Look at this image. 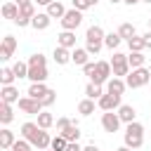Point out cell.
Listing matches in <instances>:
<instances>
[{
	"instance_id": "cell-14",
	"label": "cell",
	"mask_w": 151,
	"mask_h": 151,
	"mask_svg": "<svg viewBox=\"0 0 151 151\" xmlns=\"http://www.w3.org/2000/svg\"><path fill=\"white\" fill-rule=\"evenodd\" d=\"M57 45L66 50H76V31H61L57 35Z\"/></svg>"
},
{
	"instance_id": "cell-6",
	"label": "cell",
	"mask_w": 151,
	"mask_h": 151,
	"mask_svg": "<svg viewBox=\"0 0 151 151\" xmlns=\"http://www.w3.org/2000/svg\"><path fill=\"white\" fill-rule=\"evenodd\" d=\"M111 68H113V76L116 78H127L130 76V61H127V54H123V52H113V57H111Z\"/></svg>"
},
{
	"instance_id": "cell-39",
	"label": "cell",
	"mask_w": 151,
	"mask_h": 151,
	"mask_svg": "<svg viewBox=\"0 0 151 151\" xmlns=\"http://www.w3.org/2000/svg\"><path fill=\"white\" fill-rule=\"evenodd\" d=\"M94 68H97V61H87V64L83 66V73H85L87 78H92V73H94Z\"/></svg>"
},
{
	"instance_id": "cell-12",
	"label": "cell",
	"mask_w": 151,
	"mask_h": 151,
	"mask_svg": "<svg viewBox=\"0 0 151 151\" xmlns=\"http://www.w3.org/2000/svg\"><path fill=\"white\" fill-rule=\"evenodd\" d=\"M14 50H17V38H14V35H5V38H2V45H0V59H2V61L12 59Z\"/></svg>"
},
{
	"instance_id": "cell-33",
	"label": "cell",
	"mask_w": 151,
	"mask_h": 151,
	"mask_svg": "<svg viewBox=\"0 0 151 151\" xmlns=\"http://www.w3.org/2000/svg\"><path fill=\"white\" fill-rule=\"evenodd\" d=\"M38 125H40L42 130H50V127L54 125V116H52L50 111H42V113H38Z\"/></svg>"
},
{
	"instance_id": "cell-52",
	"label": "cell",
	"mask_w": 151,
	"mask_h": 151,
	"mask_svg": "<svg viewBox=\"0 0 151 151\" xmlns=\"http://www.w3.org/2000/svg\"><path fill=\"white\" fill-rule=\"evenodd\" d=\"M149 71H151V64H149Z\"/></svg>"
},
{
	"instance_id": "cell-54",
	"label": "cell",
	"mask_w": 151,
	"mask_h": 151,
	"mask_svg": "<svg viewBox=\"0 0 151 151\" xmlns=\"http://www.w3.org/2000/svg\"><path fill=\"white\" fill-rule=\"evenodd\" d=\"M149 85H151V83H149Z\"/></svg>"
},
{
	"instance_id": "cell-40",
	"label": "cell",
	"mask_w": 151,
	"mask_h": 151,
	"mask_svg": "<svg viewBox=\"0 0 151 151\" xmlns=\"http://www.w3.org/2000/svg\"><path fill=\"white\" fill-rule=\"evenodd\" d=\"M71 123H73V120H71V118H57V130H59V132H61V130H64V127H68V125H71Z\"/></svg>"
},
{
	"instance_id": "cell-26",
	"label": "cell",
	"mask_w": 151,
	"mask_h": 151,
	"mask_svg": "<svg viewBox=\"0 0 151 151\" xmlns=\"http://www.w3.org/2000/svg\"><path fill=\"white\" fill-rule=\"evenodd\" d=\"M118 35H120L123 40H130V38H134V35H137V28H134V24H130V21H123V24L118 26Z\"/></svg>"
},
{
	"instance_id": "cell-11",
	"label": "cell",
	"mask_w": 151,
	"mask_h": 151,
	"mask_svg": "<svg viewBox=\"0 0 151 151\" xmlns=\"http://www.w3.org/2000/svg\"><path fill=\"white\" fill-rule=\"evenodd\" d=\"M101 127H104L106 132H118V127H120V118H118V113H113V111H104V113H101Z\"/></svg>"
},
{
	"instance_id": "cell-48",
	"label": "cell",
	"mask_w": 151,
	"mask_h": 151,
	"mask_svg": "<svg viewBox=\"0 0 151 151\" xmlns=\"http://www.w3.org/2000/svg\"><path fill=\"white\" fill-rule=\"evenodd\" d=\"M87 2H90V5H92V7H94V5H97V2H99V0H87Z\"/></svg>"
},
{
	"instance_id": "cell-3",
	"label": "cell",
	"mask_w": 151,
	"mask_h": 151,
	"mask_svg": "<svg viewBox=\"0 0 151 151\" xmlns=\"http://www.w3.org/2000/svg\"><path fill=\"white\" fill-rule=\"evenodd\" d=\"M104 38H106V33H104V28L101 26H90L87 28V33H85V50L90 52V57L94 54H99L101 52V47H104Z\"/></svg>"
},
{
	"instance_id": "cell-4",
	"label": "cell",
	"mask_w": 151,
	"mask_h": 151,
	"mask_svg": "<svg viewBox=\"0 0 151 151\" xmlns=\"http://www.w3.org/2000/svg\"><path fill=\"white\" fill-rule=\"evenodd\" d=\"M123 139H125V146H130L132 151H134V149H142V144H144V125L137 123V120L130 123V125H125Z\"/></svg>"
},
{
	"instance_id": "cell-34",
	"label": "cell",
	"mask_w": 151,
	"mask_h": 151,
	"mask_svg": "<svg viewBox=\"0 0 151 151\" xmlns=\"http://www.w3.org/2000/svg\"><path fill=\"white\" fill-rule=\"evenodd\" d=\"M12 71H14L17 80H21V78H28V61H17V64L12 66Z\"/></svg>"
},
{
	"instance_id": "cell-13",
	"label": "cell",
	"mask_w": 151,
	"mask_h": 151,
	"mask_svg": "<svg viewBox=\"0 0 151 151\" xmlns=\"http://www.w3.org/2000/svg\"><path fill=\"white\" fill-rule=\"evenodd\" d=\"M19 87H14V85H5L2 90H0V101H5V104H19Z\"/></svg>"
},
{
	"instance_id": "cell-17",
	"label": "cell",
	"mask_w": 151,
	"mask_h": 151,
	"mask_svg": "<svg viewBox=\"0 0 151 151\" xmlns=\"http://www.w3.org/2000/svg\"><path fill=\"white\" fill-rule=\"evenodd\" d=\"M50 24H52V17H50L47 12H38V14L33 17V21H31V26H33L35 31H45V28H50Z\"/></svg>"
},
{
	"instance_id": "cell-47",
	"label": "cell",
	"mask_w": 151,
	"mask_h": 151,
	"mask_svg": "<svg viewBox=\"0 0 151 151\" xmlns=\"http://www.w3.org/2000/svg\"><path fill=\"white\" fill-rule=\"evenodd\" d=\"M116 151H132V149H130V146H125V144H123V146H118V149H116Z\"/></svg>"
},
{
	"instance_id": "cell-16",
	"label": "cell",
	"mask_w": 151,
	"mask_h": 151,
	"mask_svg": "<svg viewBox=\"0 0 151 151\" xmlns=\"http://www.w3.org/2000/svg\"><path fill=\"white\" fill-rule=\"evenodd\" d=\"M127 90V83H125V78H111L109 83H106V92H111V94H120L123 97V92Z\"/></svg>"
},
{
	"instance_id": "cell-5",
	"label": "cell",
	"mask_w": 151,
	"mask_h": 151,
	"mask_svg": "<svg viewBox=\"0 0 151 151\" xmlns=\"http://www.w3.org/2000/svg\"><path fill=\"white\" fill-rule=\"evenodd\" d=\"M125 83H127V87H132V90L149 85V83H151V71H149V66H142V68H132V71H130V76L125 78Z\"/></svg>"
},
{
	"instance_id": "cell-45",
	"label": "cell",
	"mask_w": 151,
	"mask_h": 151,
	"mask_svg": "<svg viewBox=\"0 0 151 151\" xmlns=\"http://www.w3.org/2000/svg\"><path fill=\"white\" fill-rule=\"evenodd\" d=\"M14 2H17L19 7H24V5H28V2H33V0H14Z\"/></svg>"
},
{
	"instance_id": "cell-38",
	"label": "cell",
	"mask_w": 151,
	"mask_h": 151,
	"mask_svg": "<svg viewBox=\"0 0 151 151\" xmlns=\"http://www.w3.org/2000/svg\"><path fill=\"white\" fill-rule=\"evenodd\" d=\"M71 5H73V9H78V12H85V9L92 7L87 0H71Z\"/></svg>"
},
{
	"instance_id": "cell-9",
	"label": "cell",
	"mask_w": 151,
	"mask_h": 151,
	"mask_svg": "<svg viewBox=\"0 0 151 151\" xmlns=\"http://www.w3.org/2000/svg\"><path fill=\"white\" fill-rule=\"evenodd\" d=\"M83 24V12H78V9H66V14H64V19H61V28L64 31H76L78 26Z\"/></svg>"
},
{
	"instance_id": "cell-25",
	"label": "cell",
	"mask_w": 151,
	"mask_h": 151,
	"mask_svg": "<svg viewBox=\"0 0 151 151\" xmlns=\"http://www.w3.org/2000/svg\"><path fill=\"white\" fill-rule=\"evenodd\" d=\"M12 120H14V111H12V104H5V101H0V123L7 127Z\"/></svg>"
},
{
	"instance_id": "cell-2",
	"label": "cell",
	"mask_w": 151,
	"mask_h": 151,
	"mask_svg": "<svg viewBox=\"0 0 151 151\" xmlns=\"http://www.w3.org/2000/svg\"><path fill=\"white\" fill-rule=\"evenodd\" d=\"M47 57L35 52L28 57V80L31 83H45L47 80Z\"/></svg>"
},
{
	"instance_id": "cell-44",
	"label": "cell",
	"mask_w": 151,
	"mask_h": 151,
	"mask_svg": "<svg viewBox=\"0 0 151 151\" xmlns=\"http://www.w3.org/2000/svg\"><path fill=\"white\" fill-rule=\"evenodd\" d=\"M33 2H38V5H42V7H50L54 0H33Z\"/></svg>"
},
{
	"instance_id": "cell-7",
	"label": "cell",
	"mask_w": 151,
	"mask_h": 151,
	"mask_svg": "<svg viewBox=\"0 0 151 151\" xmlns=\"http://www.w3.org/2000/svg\"><path fill=\"white\" fill-rule=\"evenodd\" d=\"M111 76H113L111 61H97V68H94L90 83H94V85H106V83L111 80Z\"/></svg>"
},
{
	"instance_id": "cell-35",
	"label": "cell",
	"mask_w": 151,
	"mask_h": 151,
	"mask_svg": "<svg viewBox=\"0 0 151 151\" xmlns=\"http://www.w3.org/2000/svg\"><path fill=\"white\" fill-rule=\"evenodd\" d=\"M66 146H68V142L61 137V134H57V137H52V151H66Z\"/></svg>"
},
{
	"instance_id": "cell-29",
	"label": "cell",
	"mask_w": 151,
	"mask_h": 151,
	"mask_svg": "<svg viewBox=\"0 0 151 151\" xmlns=\"http://www.w3.org/2000/svg\"><path fill=\"white\" fill-rule=\"evenodd\" d=\"M120 42H123V38L118 35V31H116V33H106V38H104V47H109V50H113V52L118 50Z\"/></svg>"
},
{
	"instance_id": "cell-53",
	"label": "cell",
	"mask_w": 151,
	"mask_h": 151,
	"mask_svg": "<svg viewBox=\"0 0 151 151\" xmlns=\"http://www.w3.org/2000/svg\"><path fill=\"white\" fill-rule=\"evenodd\" d=\"M45 151H52V149H45Z\"/></svg>"
},
{
	"instance_id": "cell-46",
	"label": "cell",
	"mask_w": 151,
	"mask_h": 151,
	"mask_svg": "<svg viewBox=\"0 0 151 151\" xmlns=\"http://www.w3.org/2000/svg\"><path fill=\"white\" fill-rule=\"evenodd\" d=\"M123 2H125V5H130V7H132V5H137V2H142V0H123Z\"/></svg>"
},
{
	"instance_id": "cell-49",
	"label": "cell",
	"mask_w": 151,
	"mask_h": 151,
	"mask_svg": "<svg viewBox=\"0 0 151 151\" xmlns=\"http://www.w3.org/2000/svg\"><path fill=\"white\" fill-rule=\"evenodd\" d=\"M109 2H111V5H118V2H123V0H109Z\"/></svg>"
},
{
	"instance_id": "cell-23",
	"label": "cell",
	"mask_w": 151,
	"mask_h": 151,
	"mask_svg": "<svg viewBox=\"0 0 151 151\" xmlns=\"http://www.w3.org/2000/svg\"><path fill=\"white\" fill-rule=\"evenodd\" d=\"M59 134H61L66 142H78V139H80V125H78V123H71V125L64 127Z\"/></svg>"
},
{
	"instance_id": "cell-20",
	"label": "cell",
	"mask_w": 151,
	"mask_h": 151,
	"mask_svg": "<svg viewBox=\"0 0 151 151\" xmlns=\"http://www.w3.org/2000/svg\"><path fill=\"white\" fill-rule=\"evenodd\" d=\"M2 19H9V21H17V17H19V5L14 2V0H9V2H5L2 5Z\"/></svg>"
},
{
	"instance_id": "cell-43",
	"label": "cell",
	"mask_w": 151,
	"mask_h": 151,
	"mask_svg": "<svg viewBox=\"0 0 151 151\" xmlns=\"http://www.w3.org/2000/svg\"><path fill=\"white\" fill-rule=\"evenodd\" d=\"M83 151H99V146L97 144H87V146H83Z\"/></svg>"
},
{
	"instance_id": "cell-27",
	"label": "cell",
	"mask_w": 151,
	"mask_h": 151,
	"mask_svg": "<svg viewBox=\"0 0 151 151\" xmlns=\"http://www.w3.org/2000/svg\"><path fill=\"white\" fill-rule=\"evenodd\" d=\"M127 61H130V68H142L146 64V57H144V52H130Z\"/></svg>"
},
{
	"instance_id": "cell-28",
	"label": "cell",
	"mask_w": 151,
	"mask_h": 151,
	"mask_svg": "<svg viewBox=\"0 0 151 151\" xmlns=\"http://www.w3.org/2000/svg\"><path fill=\"white\" fill-rule=\"evenodd\" d=\"M101 94H104V85H94V83L85 85V97L87 99H99Z\"/></svg>"
},
{
	"instance_id": "cell-21",
	"label": "cell",
	"mask_w": 151,
	"mask_h": 151,
	"mask_svg": "<svg viewBox=\"0 0 151 151\" xmlns=\"http://www.w3.org/2000/svg\"><path fill=\"white\" fill-rule=\"evenodd\" d=\"M71 61H73L76 66H85V64L90 61V52H87L85 47H76V50L71 52Z\"/></svg>"
},
{
	"instance_id": "cell-50",
	"label": "cell",
	"mask_w": 151,
	"mask_h": 151,
	"mask_svg": "<svg viewBox=\"0 0 151 151\" xmlns=\"http://www.w3.org/2000/svg\"><path fill=\"white\" fill-rule=\"evenodd\" d=\"M142 2H149V5H151V0H142Z\"/></svg>"
},
{
	"instance_id": "cell-18",
	"label": "cell",
	"mask_w": 151,
	"mask_h": 151,
	"mask_svg": "<svg viewBox=\"0 0 151 151\" xmlns=\"http://www.w3.org/2000/svg\"><path fill=\"white\" fill-rule=\"evenodd\" d=\"M71 52L73 50H66V47H54V52H52V59L59 64V66H66V64H71Z\"/></svg>"
},
{
	"instance_id": "cell-30",
	"label": "cell",
	"mask_w": 151,
	"mask_h": 151,
	"mask_svg": "<svg viewBox=\"0 0 151 151\" xmlns=\"http://www.w3.org/2000/svg\"><path fill=\"white\" fill-rule=\"evenodd\" d=\"M78 113L80 116H92L94 113V99H80V104H78Z\"/></svg>"
},
{
	"instance_id": "cell-36",
	"label": "cell",
	"mask_w": 151,
	"mask_h": 151,
	"mask_svg": "<svg viewBox=\"0 0 151 151\" xmlns=\"http://www.w3.org/2000/svg\"><path fill=\"white\" fill-rule=\"evenodd\" d=\"M9 151H33V144H31V142H26L24 137H19V139L14 142V146H12Z\"/></svg>"
},
{
	"instance_id": "cell-15",
	"label": "cell",
	"mask_w": 151,
	"mask_h": 151,
	"mask_svg": "<svg viewBox=\"0 0 151 151\" xmlns=\"http://www.w3.org/2000/svg\"><path fill=\"white\" fill-rule=\"evenodd\" d=\"M116 113H118L120 123H125V125H130V123H134V120H137V111H134V106H130V104H123Z\"/></svg>"
},
{
	"instance_id": "cell-8",
	"label": "cell",
	"mask_w": 151,
	"mask_h": 151,
	"mask_svg": "<svg viewBox=\"0 0 151 151\" xmlns=\"http://www.w3.org/2000/svg\"><path fill=\"white\" fill-rule=\"evenodd\" d=\"M19 111H21V113H26V116H38V113H42V111H45V106H42V101H40V99L21 97V99H19Z\"/></svg>"
},
{
	"instance_id": "cell-32",
	"label": "cell",
	"mask_w": 151,
	"mask_h": 151,
	"mask_svg": "<svg viewBox=\"0 0 151 151\" xmlns=\"http://www.w3.org/2000/svg\"><path fill=\"white\" fill-rule=\"evenodd\" d=\"M14 80H17V76H14L12 66H5V68L0 71V83H2V87H5V85H14Z\"/></svg>"
},
{
	"instance_id": "cell-42",
	"label": "cell",
	"mask_w": 151,
	"mask_h": 151,
	"mask_svg": "<svg viewBox=\"0 0 151 151\" xmlns=\"http://www.w3.org/2000/svg\"><path fill=\"white\" fill-rule=\"evenodd\" d=\"M144 45L151 50V31H146V33H144Z\"/></svg>"
},
{
	"instance_id": "cell-24",
	"label": "cell",
	"mask_w": 151,
	"mask_h": 151,
	"mask_svg": "<svg viewBox=\"0 0 151 151\" xmlns=\"http://www.w3.org/2000/svg\"><path fill=\"white\" fill-rule=\"evenodd\" d=\"M45 12H47L52 19H59V21H61V19H64V14H66V7H64L59 0H54L50 7H45Z\"/></svg>"
},
{
	"instance_id": "cell-37",
	"label": "cell",
	"mask_w": 151,
	"mask_h": 151,
	"mask_svg": "<svg viewBox=\"0 0 151 151\" xmlns=\"http://www.w3.org/2000/svg\"><path fill=\"white\" fill-rule=\"evenodd\" d=\"M40 101H42V106H45V109H47V106H52V104L57 101V92H54V90H50V92H47Z\"/></svg>"
},
{
	"instance_id": "cell-51",
	"label": "cell",
	"mask_w": 151,
	"mask_h": 151,
	"mask_svg": "<svg viewBox=\"0 0 151 151\" xmlns=\"http://www.w3.org/2000/svg\"><path fill=\"white\" fill-rule=\"evenodd\" d=\"M149 31H151V19H149Z\"/></svg>"
},
{
	"instance_id": "cell-22",
	"label": "cell",
	"mask_w": 151,
	"mask_h": 151,
	"mask_svg": "<svg viewBox=\"0 0 151 151\" xmlns=\"http://www.w3.org/2000/svg\"><path fill=\"white\" fill-rule=\"evenodd\" d=\"M47 92H50V87H47L45 83H31V87H28L26 97H33V99H42Z\"/></svg>"
},
{
	"instance_id": "cell-41",
	"label": "cell",
	"mask_w": 151,
	"mask_h": 151,
	"mask_svg": "<svg viewBox=\"0 0 151 151\" xmlns=\"http://www.w3.org/2000/svg\"><path fill=\"white\" fill-rule=\"evenodd\" d=\"M66 151H83V146H80L78 142H68V146H66Z\"/></svg>"
},
{
	"instance_id": "cell-31",
	"label": "cell",
	"mask_w": 151,
	"mask_h": 151,
	"mask_svg": "<svg viewBox=\"0 0 151 151\" xmlns=\"http://www.w3.org/2000/svg\"><path fill=\"white\" fill-rule=\"evenodd\" d=\"M127 47H130V52H144V50H146V45H144V35H134V38H130V40H127Z\"/></svg>"
},
{
	"instance_id": "cell-1",
	"label": "cell",
	"mask_w": 151,
	"mask_h": 151,
	"mask_svg": "<svg viewBox=\"0 0 151 151\" xmlns=\"http://www.w3.org/2000/svg\"><path fill=\"white\" fill-rule=\"evenodd\" d=\"M21 137L26 142H31L33 149H38V151H45V149L52 146V134L47 130H42L38 123H24L21 125Z\"/></svg>"
},
{
	"instance_id": "cell-19",
	"label": "cell",
	"mask_w": 151,
	"mask_h": 151,
	"mask_svg": "<svg viewBox=\"0 0 151 151\" xmlns=\"http://www.w3.org/2000/svg\"><path fill=\"white\" fill-rule=\"evenodd\" d=\"M14 142H17L14 132H12L9 127H2V130H0V149H2V151H9V149L14 146Z\"/></svg>"
},
{
	"instance_id": "cell-10",
	"label": "cell",
	"mask_w": 151,
	"mask_h": 151,
	"mask_svg": "<svg viewBox=\"0 0 151 151\" xmlns=\"http://www.w3.org/2000/svg\"><path fill=\"white\" fill-rule=\"evenodd\" d=\"M97 106L101 111H118L123 104H120V94H111V92H104L99 99H97Z\"/></svg>"
}]
</instances>
